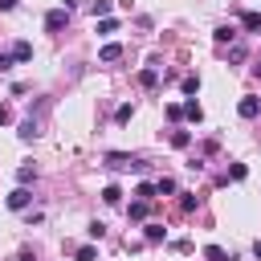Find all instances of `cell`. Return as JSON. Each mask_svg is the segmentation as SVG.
I'll return each mask as SVG.
<instances>
[{
    "label": "cell",
    "instance_id": "cell-1",
    "mask_svg": "<svg viewBox=\"0 0 261 261\" xmlns=\"http://www.w3.org/2000/svg\"><path fill=\"white\" fill-rule=\"evenodd\" d=\"M106 167H114V171H143L147 163H143L139 155H122V151H110V155H106Z\"/></svg>",
    "mask_w": 261,
    "mask_h": 261
},
{
    "label": "cell",
    "instance_id": "cell-2",
    "mask_svg": "<svg viewBox=\"0 0 261 261\" xmlns=\"http://www.w3.org/2000/svg\"><path fill=\"white\" fill-rule=\"evenodd\" d=\"M65 20H69V8H53V12H45V29H49V33L65 29Z\"/></svg>",
    "mask_w": 261,
    "mask_h": 261
},
{
    "label": "cell",
    "instance_id": "cell-3",
    "mask_svg": "<svg viewBox=\"0 0 261 261\" xmlns=\"http://www.w3.org/2000/svg\"><path fill=\"white\" fill-rule=\"evenodd\" d=\"M29 200H33V192H29L24 184H20V188H16L12 196H8V208H12V212H24V208H29Z\"/></svg>",
    "mask_w": 261,
    "mask_h": 261
},
{
    "label": "cell",
    "instance_id": "cell-4",
    "mask_svg": "<svg viewBox=\"0 0 261 261\" xmlns=\"http://www.w3.org/2000/svg\"><path fill=\"white\" fill-rule=\"evenodd\" d=\"M8 53H12V61H33V45L29 41H12Z\"/></svg>",
    "mask_w": 261,
    "mask_h": 261
},
{
    "label": "cell",
    "instance_id": "cell-5",
    "mask_svg": "<svg viewBox=\"0 0 261 261\" xmlns=\"http://www.w3.org/2000/svg\"><path fill=\"white\" fill-rule=\"evenodd\" d=\"M237 110H241V118H257L261 114V98H241Z\"/></svg>",
    "mask_w": 261,
    "mask_h": 261
},
{
    "label": "cell",
    "instance_id": "cell-6",
    "mask_svg": "<svg viewBox=\"0 0 261 261\" xmlns=\"http://www.w3.org/2000/svg\"><path fill=\"white\" fill-rule=\"evenodd\" d=\"M184 118H188V122H200V118H204V110H200V102H196V98H192V102H184Z\"/></svg>",
    "mask_w": 261,
    "mask_h": 261
},
{
    "label": "cell",
    "instance_id": "cell-7",
    "mask_svg": "<svg viewBox=\"0 0 261 261\" xmlns=\"http://www.w3.org/2000/svg\"><path fill=\"white\" fill-rule=\"evenodd\" d=\"M16 135H20V139H24V143H33V139H37V135H41V126H37V122H33V118H29V122H20V130H16Z\"/></svg>",
    "mask_w": 261,
    "mask_h": 261
},
{
    "label": "cell",
    "instance_id": "cell-8",
    "mask_svg": "<svg viewBox=\"0 0 261 261\" xmlns=\"http://www.w3.org/2000/svg\"><path fill=\"white\" fill-rule=\"evenodd\" d=\"M102 200H106V204H118V200H122V188H118V184H106V188H102Z\"/></svg>",
    "mask_w": 261,
    "mask_h": 261
},
{
    "label": "cell",
    "instance_id": "cell-9",
    "mask_svg": "<svg viewBox=\"0 0 261 261\" xmlns=\"http://www.w3.org/2000/svg\"><path fill=\"white\" fill-rule=\"evenodd\" d=\"M126 216H130V220H143V216H147V200H130Z\"/></svg>",
    "mask_w": 261,
    "mask_h": 261
},
{
    "label": "cell",
    "instance_id": "cell-10",
    "mask_svg": "<svg viewBox=\"0 0 261 261\" xmlns=\"http://www.w3.org/2000/svg\"><path fill=\"white\" fill-rule=\"evenodd\" d=\"M163 237H167V228H163V224H147V245H159Z\"/></svg>",
    "mask_w": 261,
    "mask_h": 261
},
{
    "label": "cell",
    "instance_id": "cell-11",
    "mask_svg": "<svg viewBox=\"0 0 261 261\" xmlns=\"http://www.w3.org/2000/svg\"><path fill=\"white\" fill-rule=\"evenodd\" d=\"M212 37H216L220 45H224V41H237V29H232V24H220V29L212 33Z\"/></svg>",
    "mask_w": 261,
    "mask_h": 261
},
{
    "label": "cell",
    "instance_id": "cell-12",
    "mask_svg": "<svg viewBox=\"0 0 261 261\" xmlns=\"http://www.w3.org/2000/svg\"><path fill=\"white\" fill-rule=\"evenodd\" d=\"M98 57H102V61H118V57H122V45H102Z\"/></svg>",
    "mask_w": 261,
    "mask_h": 261
},
{
    "label": "cell",
    "instance_id": "cell-13",
    "mask_svg": "<svg viewBox=\"0 0 261 261\" xmlns=\"http://www.w3.org/2000/svg\"><path fill=\"white\" fill-rule=\"evenodd\" d=\"M171 192H175V179H167V175L155 179V196H171Z\"/></svg>",
    "mask_w": 261,
    "mask_h": 261
},
{
    "label": "cell",
    "instance_id": "cell-14",
    "mask_svg": "<svg viewBox=\"0 0 261 261\" xmlns=\"http://www.w3.org/2000/svg\"><path fill=\"white\" fill-rule=\"evenodd\" d=\"M135 200H147V204H151V200H155V184H139V188H135Z\"/></svg>",
    "mask_w": 261,
    "mask_h": 261
},
{
    "label": "cell",
    "instance_id": "cell-15",
    "mask_svg": "<svg viewBox=\"0 0 261 261\" xmlns=\"http://www.w3.org/2000/svg\"><path fill=\"white\" fill-rule=\"evenodd\" d=\"M204 261H228V253H224L220 245H208V249H204Z\"/></svg>",
    "mask_w": 261,
    "mask_h": 261
},
{
    "label": "cell",
    "instance_id": "cell-16",
    "mask_svg": "<svg viewBox=\"0 0 261 261\" xmlns=\"http://www.w3.org/2000/svg\"><path fill=\"white\" fill-rule=\"evenodd\" d=\"M139 82H143L147 90H155V86H159V73H155V69H143V73H139Z\"/></svg>",
    "mask_w": 261,
    "mask_h": 261
},
{
    "label": "cell",
    "instance_id": "cell-17",
    "mask_svg": "<svg viewBox=\"0 0 261 261\" xmlns=\"http://www.w3.org/2000/svg\"><path fill=\"white\" fill-rule=\"evenodd\" d=\"M188 143H192V135H188V130H171V147H179V151H184Z\"/></svg>",
    "mask_w": 261,
    "mask_h": 261
},
{
    "label": "cell",
    "instance_id": "cell-18",
    "mask_svg": "<svg viewBox=\"0 0 261 261\" xmlns=\"http://www.w3.org/2000/svg\"><path fill=\"white\" fill-rule=\"evenodd\" d=\"M241 24H245L249 33H257V29H261V16H257V12H245V16H241Z\"/></svg>",
    "mask_w": 261,
    "mask_h": 261
},
{
    "label": "cell",
    "instance_id": "cell-19",
    "mask_svg": "<svg viewBox=\"0 0 261 261\" xmlns=\"http://www.w3.org/2000/svg\"><path fill=\"white\" fill-rule=\"evenodd\" d=\"M98 33H118V20H114V16H102V20H98Z\"/></svg>",
    "mask_w": 261,
    "mask_h": 261
},
{
    "label": "cell",
    "instance_id": "cell-20",
    "mask_svg": "<svg viewBox=\"0 0 261 261\" xmlns=\"http://www.w3.org/2000/svg\"><path fill=\"white\" fill-rule=\"evenodd\" d=\"M77 261H98V249H94V245H82V249H77Z\"/></svg>",
    "mask_w": 261,
    "mask_h": 261
},
{
    "label": "cell",
    "instance_id": "cell-21",
    "mask_svg": "<svg viewBox=\"0 0 261 261\" xmlns=\"http://www.w3.org/2000/svg\"><path fill=\"white\" fill-rule=\"evenodd\" d=\"M90 12H94V16H106V12H110V0H94Z\"/></svg>",
    "mask_w": 261,
    "mask_h": 261
},
{
    "label": "cell",
    "instance_id": "cell-22",
    "mask_svg": "<svg viewBox=\"0 0 261 261\" xmlns=\"http://www.w3.org/2000/svg\"><path fill=\"white\" fill-rule=\"evenodd\" d=\"M196 90H200V77L188 73V77H184V94H196Z\"/></svg>",
    "mask_w": 261,
    "mask_h": 261
},
{
    "label": "cell",
    "instance_id": "cell-23",
    "mask_svg": "<svg viewBox=\"0 0 261 261\" xmlns=\"http://www.w3.org/2000/svg\"><path fill=\"white\" fill-rule=\"evenodd\" d=\"M228 175H232V179H245V175H249V167H245V163H232V167H228Z\"/></svg>",
    "mask_w": 261,
    "mask_h": 261
},
{
    "label": "cell",
    "instance_id": "cell-24",
    "mask_svg": "<svg viewBox=\"0 0 261 261\" xmlns=\"http://www.w3.org/2000/svg\"><path fill=\"white\" fill-rule=\"evenodd\" d=\"M33 175H37V171H33V167H29V163H24V167H20V171H16V179H20V184H33Z\"/></svg>",
    "mask_w": 261,
    "mask_h": 261
},
{
    "label": "cell",
    "instance_id": "cell-25",
    "mask_svg": "<svg viewBox=\"0 0 261 261\" xmlns=\"http://www.w3.org/2000/svg\"><path fill=\"white\" fill-rule=\"evenodd\" d=\"M196 204H200V200H196V196H188V192H184V200H179V208H184V212H196Z\"/></svg>",
    "mask_w": 261,
    "mask_h": 261
},
{
    "label": "cell",
    "instance_id": "cell-26",
    "mask_svg": "<svg viewBox=\"0 0 261 261\" xmlns=\"http://www.w3.org/2000/svg\"><path fill=\"white\" fill-rule=\"evenodd\" d=\"M130 114H135L130 106H118V110H114V118H118V122H130Z\"/></svg>",
    "mask_w": 261,
    "mask_h": 261
},
{
    "label": "cell",
    "instance_id": "cell-27",
    "mask_svg": "<svg viewBox=\"0 0 261 261\" xmlns=\"http://www.w3.org/2000/svg\"><path fill=\"white\" fill-rule=\"evenodd\" d=\"M167 118H171V122H179V118H184V106H175V102H171V106H167Z\"/></svg>",
    "mask_w": 261,
    "mask_h": 261
},
{
    "label": "cell",
    "instance_id": "cell-28",
    "mask_svg": "<svg viewBox=\"0 0 261 261\" xmlns=\"http://www.w3.org/2000/svg\"><path fill=\"white\" fill-rule=\"evenodd\" d=\"M8 122H12V110H8V106H0V126H8Z\"/></svg>",
    "mask_w": 261,
    "mask_h": 261
},
{
    "label": "cell",
    "instance_id": "cell-29",
    "mask_svg": "<svg viewBox=\"0 0 261 261\" xmlns=\"http://www.w3.org/2000/svg\"><path fill=\"white\" fill-rule=\"evenodd\" d=\"M4 69H12V53H0V73Z\"/></svg>",
    "mask_w": 261,
    "mask_h": 261
},
{
    "label": "cell",
    "instance_id": "cell-30",
    "mask_svg": "<svg viewBox=\"0 0 261 261\" xmlns=\"http://www.w3.org/2000/svg\"><path fill=\"white\" fill-rule=\"evenodd\" d=\"M16 8V0H0V12H12Z\"/></svg>",
    "mask_w": 261,
    "mask_h": 261
},
{
    "label": "cell",
    "instance_id": "cell-31",
    "mask_svg": "<svg viewBox=\"0 0 261 261\" xmlns=\"http://www.w3.org/2000/svg\"><path fill=\"white\" fill-rule=\"evenodd\" d=\"M253 253H257V257H261V241H257V245H253Z\"/></svg>",
    "mask_w": 261,
    "mask_h": 261
},
{
    "label": "cell",
    "instance_id": "cell-32",
    "mask_svg": "<svg viewBox=\"0 0 261 261\" xmlns=\"http://www.w3.org/2000/svg\"><path fill=\"white\" fill-rule=\"evenodd\" d=\"M20 261H33V253H20Z\"/></svg>",
    "mask_w": 261,
    "mask_h": 261
}]
</instances>
